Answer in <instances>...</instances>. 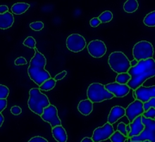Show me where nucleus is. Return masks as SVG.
Here are the masks:
<instances>
[{
	"label": "nucleus",
	"instance_id": "f257e3e1",
	"mask_svg": "<svg viewBox=\"0 0 155 142\" xmlns=\"http://www.w3.org/2000/svg\"><path fill=\"white\" fill-rule=\"evenodd\" d=\"M127 73L130 76V80L127 85L134 91L141 86L148 78L155 76V60L153 58L140 60L136 66L128 69Z\"/></svg>",
	"mask_w": 155,
	"mask_h": 142
},
{
	"label": "nucleus",
	"instance_id": "f03ea898",
	"mask_svg": "<svg viewBox=\"0 0 155 142\" xmlns=\"http://www.w3.org/2000/svg\"><path fill=\"white\" fill-rule=\"evenodd\" d=\"M47 65L46 57L40 53L37 48H35V55L30 60L29 66L28 69V74L30 79L33 80L35 84L40 86L41 84L51 78V75L48 71H46L45 66Z\"/></svg>",
	"mask_w": 155,
	"mask_h": 142
},
{
	"label": "nucleus",
	"instance_id": "7ed1b4c3",
	"mask_svg": "<svg viewBox=\"0 0 155 142\" xmlns=\"http://www.w3.org/2000/svg\"><path fill=\"white\" fill-rule=\"evenodd\" d=\"M28 105L32 112L41 116L45 108L50 105V101L48 97L41 92L39 88H32L29 91Z\"/></svg>",
	"mask_w": 155,
	"mask_h": 142
},
{
	"label": "nucleus",
	"instance_id": "20e7f679",
	"mask_svg": "<svg viewBox=\"0 0 155 142\" xmlns=\"http://www.w3.org/2000/svg\"><path fill=\"white\" fill-rule=\"evenodd\" d=\"M108 63L112 71L116 73H125L130 68V61L122 52L116 51L111 53L109 56Z\"/></svg>",
	"mask_w": 155,
	"mask_h": 142
},
{
	"label": "nucleus",
	"instance_id": "39448f33",
	"mask_svg": "<svg viewBox=\"0 0 155 142\" xmlns=\"http://www.w3.org/2000/svg\"><path fill=\"white\" fill-rule=\"evenodd\" d=\"M87 97L92 103H101L105 100L114 98V95L109 92L104 84L100 83H92L87 89Z\"/></svg>",
	"mask_w": 155,
	"mask_h": 142
},
{
	"label": "nucleus",
	"instance_id": "423d86ee",
	"mask_svg": "<svg viewBox=\"0 0 155 142\" xmlns=\"http://www.w3.org/2000/svg\"><path fill=\"white\" fill-rule=\"evenodd\" d=\"M141 121L144 125L142 132L137 135L130 138L131 141H144L149 140L151 142H155V120L147 119L141 115Z\"/></svg>",
	"mask_w": 155,
	"mask_h": 142
},
{
	"label": "nucleus",
	"instance_id": "0eeeda50",
	"mask_svg": "<svg viewBox=\"0 0 155 142\" xmlns=\"http://www.w3.org/2000/svg\"><path fill=\"white\" fill-rule=\"evenodd\" d=\"M153 47L149 41H140L134 46L133 56L137 61L152 59L153 57Z\"/></svg>",
	"mask_w": 155,
	"mask_h": 142
},
{
	"label": "nucleus",
	"instance_id": "6e6552de",
	"mask_svg": "<svg viewBox=\"0 0 155 142\" xmlns=\"http://www.w3.org/2000/svg\"><path fill=\"white\" fill-rule=\"evenodd\" d=\"M86 47V41L79 34H72L67 38V48L72 53H79Z\"/></svg>",
	"mask_w": 155,
	"mask_h": 142
},
{
	"label": "nucleus",
	"instance_id": "1a4fd4ad",
	"mask_svg": "<svg viewBox=\"0 0 155 142\" xmlns=\"http://www.w3.org/2000/svg\"><path fill=\"white\" fill-rule=\"evenodd\" d=\"M41 118L44 121L48 122L52 127V128L56 126L61 125V121L58 116V109L54 105L50 104L49 106L45 108L42 115H41Z\"/></svg>",
	"mask_w": 155,
	"mask_h": 142
},
{
	"label": "nucleus",
	"instance_id": "9d476101",
	"mask_svg": "<svg viewBox=\"0 0 155 142\" xmlns=\"http://www.w3.org/2000/svg\"><path fill=\"white\" fill-rule=\"evenodd\" d=\"M114 127L110 123H105L102 127H98L95 129L92 134V140L93 142H102L105 141L110 139V137L114 133Z\"/></svg>",
	"mask_w": 155,
	"mask_h": 142
},
{
	"label": "nucleus",
	"instance_id": "9b49d317",
	"mask_svg": "<svg viewBox=\"0 0 155 142\" xmlns=\"http://www.w3.org/2000/svg\"><path fill=\"white\" fill-rule=\"evenodd\" d=\"M87 46L89 54L92 56L93 58H102L105 55L107 52V47L103 41L100 40H94L89 42Z\"/></svg>",
	"mask_w": 155,
	"mask_h": 142
},
{
	"label": "nucleus",
	"instance_id": "f8f14e48",
	"mask_svg": "<svg viewBox=\"0 0 155 142\" xmlns=\"http://www.w3.org/2000/svg\"><path fill=\"white\" fill-rule=\"evenodd\" d=\"M143 103L137 99H135L133 103H131L127 106V108L125 109V115L130 122H132L136 117L143 115Z\"/></svg>",
	"mask_w": 155,
	"mask_h": 142
},
{
	"label": "nucleus",
	"instance_id": "ddd939ff",
	"mask_svg": "<svg viewBox=\"0 0 155 142\" xmlns=\"http://www.w3.org/2000/svg\"><path fill=\"white\" fill-rule=\"evenodd\" d=\"M136 99L141 103H146L151 98H155V85L151 87H145L143 85L134 91Z\"/></svg>",
	"mask_w": 155,
	"mask_h": 142
},
{
	"label": "nucleus",
	"instance_id": "4468645a",
	"mask_svg": "<svg viewBox=\"0 0 155 142\" xmlns=\"http://www.w3.org/2000/svg\"><path fill=\"white\" fill-rule=\"evenodd\" d=\"M105 89L114 95L116 97H126L130 91V88L127 86V84H120L117 83H110L104 85Z\"/></svg>",
	"mask_w": 155,
	"mask_h": 142
},
{
	"label": "nucleus",
	"instance_id": "2eb2a0df",
	"mask_svg": "<svg viewBox=\"0 0 155 142\" xmlns=\"http://www.w3.org/2000/svg\"><path fill=\"white\" fill-rule=\"evenodd\" d=\"M128 125H129V127H130V132L127 134V138L130 139V138H132L134 136L139 135L144 128V125L142 124V121H141V115L136 117Z\"/></svg>",
	"mask_w": 155,
	"mask_h": 142
},
{
	"label": "nucleus",
	"instance_id": "dca6fc26",
	"mask_svg": "<svg viewBox=\"0 0 155 142\" xmlns=\"http://www.w3.org/2000/svg\"><path fill=\"white\" fill-rule=\"evenodd\" d=\"M125 115V109L122 108V106H114L111 109L110 115L108 116V123H110L111 125H113L114 123H116L119 119H121Z\"/></svg>",
	"mask_w": 155,
	"mask_h": 142
},
{
	"label": "nucleus",
	"instance_id": "f3484780",
	"mask_svg": "<svg viewBox=\"0 0 155 142\" xmlns=\"http://www.w3.org/2000/svg\"><path fill=\"white\" fill-rule=\"evenodd\" d=\"M14 23V16L13 14L8 11L5 14L0 15V29H7L13 25Z\"/></svg>",
	"mask_w": 155,
	"mask_h": 142
},
{
	"label": "nucleus",
	"instance_id": "a211bd4d",
	"mask_svg": "<svg viewBox=\"0 0 155 142\" xmlns=\"http://www.w3.org/2000/svg\"><path fill=\"white\" fill-rule=\"evenodd\" d=\"M53 136L57 142H67V131L62 126H56L52 128Z\"/></svg>",
	"mask_w": 155,
	"mask_h": 142
},
{
	"label": "nucleus",
	"instance_id": "6ab92c4d",
	"mask_svg": "<svg viewBox=\"0 0 155 142\" xmlns=\"http://www.w3.org/2000/svg\"><path fill=\"white\" fill-rule=\"evenodd\" d=\"M78 110L83 115H89L93 110V103L89 99L82 100L78 105Z\"/></svg>",
	"mask_w": 155,
	"mask_h": 142
},
{
	"label": "nucleus",
	"instance_id": "aec40b11",
	"mask_svg": "<svg viewBox=\"0 0 155 142\" xmlns=\"http://www.w3.org/2000/svg\"><path fill=\"white\" fill-rule=\"evenodd\" d=\"M29 7L30 5L26 3H17V4L13 5V6L11 7V11H12V14L21 15L28 11Z\"/></svg>",
	"mask_w": 155,
	"mask_h": 142
},
{
	"label": "nucleus",
	"instance_id": "412c9836",
	"mask_svg": "<svg viewBox=\"0 0 155 142\" xmlns=\"http://www.w3.org/2000/svg\"><path fill=\"white\" fill-rule=\"evenodd\" d=\"M139 3L137 0H127L123 5V10L127 13H133L137 11Z\"/></svg>",
	"mask_w": 155,
	"mask_h": 142
},
{
	"label": "nucleus",
	"instance_id": "4be33fe9",
	"mask_svg": "<svg viewBox=\"0 0 155 142\" xmlns=\"http://www.w3.org/2000/svg\"><path fill=\"white\" fill-rule=\"evenodd\" d=\"M56 85V81L54 79V78H49L48 80H46L43 84H41L40 86H39V89L41 91H49L51 90H53L54 88L55 87Z\"/></svg>",
	"mask_w": 155,
	"mask_h": 142
},
{
	"label": "nucleus",
	"instance_id": "5701e85b",
	"mask_svg": "<svg viewBox=\"0 0 155 142\" xmlns=\"http://www.w3.org/2000/svg\"><path fill=\"white\" fill-rule=\"evenodd\" d=\"M145 25L148 27H154L155 26V11H152L148 13L143 20Z\"/></svg>",
	"mask_w": 155,
	"mask_h": 142
},
{
	"label": "nucleus",
	"instance_id": "b1692460",
	"mask_svg": "<svg viewBox=\"0 0 155 142\" xmlns=\"http://www.w3.org/2000/svg\"><path fill=\"white\" fill-rule=\"evenodd\" d=\"M97 18L99 19L101 23H107V22H110L111 20L113 19V14H112L111 11H104Z\"/></svg>",
	"mask_w": 155,
	"mask_h": 142
},
{
	"label": "nucleus",
	"instance_id": "393cba45",
	"mask_svg": "<svg viewBox=\"0 0 155 142\" xmlns=\"http://www.w3.org/2000/svg\"><path fill=\"white\" fill-rule=\"evenodd\" d=\"M129 80H130V76L127 72L119 73L116 78V83L120 84H127Z\"/></svg>",
	"mask_w": 155,
	"mask_h": 142
},
{
	"label": "nucleus",
	"instance_id": "a878e982",
	"mask_svg": "<svg viewBox=\"0 0 155 142\" xmlns=\"http://www.w3.org/2000/svg\"><path fill=\"white\" fill-rule=\"evenodd\" d=\"M127 137L122 135V134L117 130L114 131L112 135L110 137V140H111V142H125L127 140Z\"/></svg>",
	"mask_w": 155,
	"mask_h": 142
},
{
	"label": "nucleus",
	"instance_id": "bb28decb",
	"mask_svg": "<svg viewBox=\"0 0 155 142\" xmlns=\"http://www.w3.org/2000/svg\"><path fill=\"white\" fill-rule=\"evenodd\" d=\"M23 45L24 46H26V47H28L29 48H35L36 47V41H35V40L34 39V37L32 36H28L27 38L24 40V41H23Z\"/></svg>",
	"mask_w": 155,
	"mask_h": 142
},
{
	"label": "nucleus",
	"instance_id": "cd10ccee",
	"mask_svg": "<svg viewBox=\"0 0 155 142\" xmlns=\"http://www.w3.org/2000/svg\"><path fill=\"white\" fill-rule=\"evenodd\" d=\"M9 94H10L9 88L4 84H0V99H7Z\"/></svg>",
	"mask_w": 155,
	"mask_h": 142
},
{
	"label": "nucleus",
	"instance_id": "c85d7f7f",
	"mask_svg": "<svg viewBox=\"0 0 155 142\" xmlns=\"http://www.w3.org/2000/svg\"><path fill=\"white\" fill-rule=\"evenodd\" d=\"M29 27L35 31H41L44 28V23L42 22H34L29 24Z\"/></svg>",
	"mask_w": 155,
	"mask_h": 142
},
{
	"label": "nucleus",
	"instance_id": "c756f323",
	"mask_svg": "<svg viewBox=\"0 0 155 142\" xmlns=\"http://www.w3.org/2000/svg\"><path fill=\"white\" fill-rule=\"evenodd\" d=\"M151 108H155V98H151L147 102L143 103V110L146 112Z\"/></svg>",
	"mask_w": 155,
	"mask_h": 142
},
{
	"label": "nucleus",
	"instance_id": "7c9ffc66",
	"mask_svg": "<svg viewBox=\"0 0 155 142\" xmlns=\"http://www.w3.org/2000/svg\"><path fill=\"white\" fill-rule=\"evenodd\" d=\"M143 117L147 118V119H155V108H151L148 110H147L146 112L143 113L142 115Z\"/></svg>",
	"mask_w": 155,
	"mask_h": 142
},
{
	"label": "nucleus",
	"instance_id": "2f4dec72",
	"mask_svg": "<svg viewBox=\"0 0 155 142\" xmlns=\"http://www.w3.org/2000/svg\"><path fill=\"white\" fill-rule=\"evenodd\" d=\"M117 131H119L122 135H124L125 137L127 138V133L126 130V124L123 123V122H120L118 125H117Z\"/></svg>",
	"mask_w": 155,
	"mask_h": 142
},
{
	"label": "nucleus",
	"instance_id": "473e14b6",
	"mask_svg": "<svg viewBox=\"0 0 155 142\" xmlns=\"http://www.w3.org/2000/svg\"><path fill=\"white\" fill-rule=\"evenodd\" d=\"M11 112L12 115H18L22 113V109L19 106H12L11 108Z\"/></svg>",
	"mask_w": 155,
	"mask_h": 142
},
{
	"label": "nucleus",
	"instance_id": "72a5a7b5",
	"mask_svg": "<svg viewBox=\"0 0 155 142\" xmlns=\"http://www.w3.org/2000/svg\"><path fill=\"white\" fill-rule=\"evenodd\" d=\"M15 65L16 66H22V65H27V60L24 57H18L17 60H15Z\"/></svg>",
	"mask_w": 155,
	"mask_h": 142
},
{
	"label": "nucleus",
	"instance_id": "f704fd0d",
	"mask_svg": "<svg viewBox=\"0 0 155 142\" xmlns=\"http://www.w3.org/2000/svg\"><path fill=\"white\" fill-rule=\"evenodd\" d=\"M28 142H48V140H46L45 138L41 136H35L31 138Z\"/></svg>",
	"mask_w": 155,
	"mask_h": 142
},
{
	"label": "nucleus",
	"instance_id": "c9c22d12",
	"mask_svg": "<svg viewBox=\"0 0 155 142\" xmlns=\"http://www.w3.org/2000/svg\"><path fill=\"white\" fill-rule=\"evenodd\" d=\"M90 24H91V26L93 28L97 27V26H99L100 24H101V22L99 21V19L97 18V17H93L92 19H91V21H90Z\"/></svg>",
	"mask_w": 155,
	"mask_h": 142
},
{
	"label": "nucleus",
	"instance_id": "e433bc0d",
	"mask_svg": "<svg viewBox=\"0 0 155 142\" xmlns=\"http://www.w3.org/2000/svg\"><path fill=\"white\" fill-rule=\"evenodd\" d=\"M67 71H61V73H58L57 75H56L55 77H54V80L55 81H59V80H61V79H63L65 77L67 76Z\"/></svg>",
	"mask_w": 155,
	"mask_h": 142
},
{
	"label": "nucleus",
	"instance_id": "4c0bfd02",
	"mask_svg": "<svg viewBox=\"0 0 155 142\" xmlns=\"http://www.w3.org/2000/svg\"><path fill=\"white\" fill-rule=\"evenodd\" d=\"M7 107V99H0V113Z\"/></svg>",
	"mask_w": 155,
	"mask_h": 142
},
{
	"label": "nucleus",
	"instance_id": "58836bf2",
	"mask_svg": "<svg viewBox=\"0 0 155 142\" xmlns=\"http://www.w3.org/2000/svg\"><path fill=\"white\" fill-rule=\"evenodd\" d=\"M9 9L6 5H0V15L1 14H5L6 12H8Z\"/></svg>",
	"mask_w": 155,
	"mask_h": 142
},
{
	"label": "nucleus",
	"instance_id": "ea45409f",
	"mask_svg": "<svg viewBox=\"0 0 155 142\" xmlns=\"http://www.w3.org/2000/svg\"><path fill=\"white\" fill-rule=\"evenodd\" d=\"M80 142H93L92 139L90 138V137H84V139H82V140Z\"/></svg>",
	"mask_w": 155,
	"mask_h": 142
},
{
	"label": "nucleus",
	"instance_id": "a19ab883",
	"mask_svg": "<svg viewBox=\"0 0 155 142\" xmlns=\"http://www.w3.org/2000/svg\"><path fill=\"white\" fill-rule=\"evenodd\" d=\"M138 64V61L136 60H133L132 61H130V67H133V66H135Z\"/></svg>",
	"mask_w": 155,
	"mask_h": 142
},
{
	"label": "nucleus",
	"instance_id": "79ce46f5",
	"mask_svg": "<svg viewBox=\"0 0 155 142\" xmlns=\"http://www.w3.org/2000/svg\"><path fill=\"white\" fill-rule=\"evenodd\" d=\"M4 121H5V117H4V115L0 113V127H2L3 123H4Z\"/></svg>",
	"mask_w": 155,
	"mask_h": 142
},
{
	"label": "nucleus",
	"instance_id": "37998d69",
	"mask_svg": "<svg viewBox=\"0 0 155 142\" xmlns=\"http://www.w3.org/2000/svg\"><path fill=\"white\" fill-rule=\"evenodd\" d=\"M127 142H151L149 141V140H144V141H131L129 139H127V140H126Z\"/></svg>",
	"mask_w": 155,
	"mask_h": 142
},
{
	"label": "nucleus",
	"instance_id": "c03bdc74",
	"mask_svg": "<svg viewBox=\"0 0 155 142\" xmlns=\"http://www.w3.org/2000/svg\"><path fill=\"white\" fill-rule=\"evenodd\" d=\"M126 130H127V134H128V133L130 132V127H129V125H126Z\"/></svg>",
	"mask_w": 155,
	"mask_h": 142
}]
</instances>
